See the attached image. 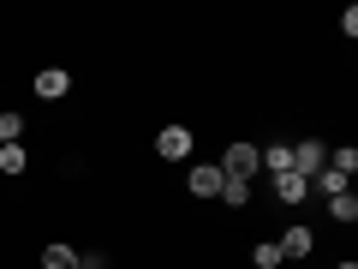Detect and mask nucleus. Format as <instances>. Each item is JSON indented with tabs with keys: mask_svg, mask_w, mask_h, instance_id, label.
Masks as SVG:
<instances>
[{
	"mask_svg": "<svg viewBox=\"0 0 358 269\" xmlns=\"http://www.w3.org/2000/svg\"><path fill=\"white\" fill-rule=\"evenodd\" d=\"M310 186H317V192H329V198H341V192H346V174L322 167V174H310Z\"/></svg>",
	"mask_w": 358,
	"mask_h": 269,
	"instance_id": "obj_12",
	"label": "nucleus"
},
{
	"mask_svg": "<svg viewBox=\"0 0 358 269\" xmlns=\"http://www.w3.org/2000/svg\"><path fill=\"white\" fill-rule=\"evenodd\" d=\"M155 156H167V162L192 156V132H185V126H162V132H155Z\"/></svg>",
	"mask_w": 358,
	"mask_h": 269,
	"instance_id": "obj_4",
	"label": "nucleus"
},
{
	"mask_svg": "<svg viewBox=\"0 0 358 269\" xmlns=\"http://www.w3.org/2000/svg\"><path fill=\"white\" fill-rule=\"evenodd\" d=\"M251 263H257V269H281L287 257H281V245H275V240H263V245L251 251Z\"/></svg>",
	"mask_w": 358,
	"mask_h": 269,
	"instance_id": "obj_13",
	"label": "nucleus"
},
{
	"mask_svg": "<svg viewBox=\"0 0 358 269\" xmlns=\"http://www.w3.org/2000/svg\"><path fill=\"white\" fill-rule=\"evenodd\" d=\"M78 269H108V251H78Z\"/></svg>",
	"mask_w": 358,
	"mask_h": 269,
	"instance_id": "obj_17",
	"label": "nucleus"
},
{
	"mask_svg": "<svg viewBox=\"0 0 358 269\" xmlns=\"http://www.w3.org/2000/svg\"><path fill=\"white\" fill-rule=\"evenodd\" d=\"M305 192H310V179H299V174H275V198H281V204H305Z\"/></svg>",
	"mask_w": 358,
	"mask_h": 269,
	"instance_id": "obj_8",
	"label": "nucleus"
},
{
	"mask_svg": "<svg viewBox=\"0 0 358 269\" xmlns=\"http://www.w3.org/2000/svg\"><path fill=\"white\" fill-rule=\"evenodd\" d=\"M221 174L251 186V174H257V150H251V144H227V156H221Z\"/></svg>",
	"mask_w": 358,
	"mask_h": 269,
	"instance_id": "obj_1",
	"label": "nucleus"
},
{
	"mask_svg": "<svg viewBox=\"0 0 358 269\" xmlns=\"http://www.w3.org/2000/svg\"><path fill=\"white\" fill-rule=\"evenodd\" d=\"M322 167H329V150H322L317 138H305V144L293 150V174H299V179H310V174H322Z\"/></svg>",
	"mask_w": 358,
	"mask_h": 269,
	"instance_id": "obj_2",
	"label": "nucleus"
},
{
	"mask_svg": "<svg viewBox=\"0 0 358 269\" xmlns=\"http://www.w3.org/2000/svg\"><path fill=\"white\" fill-rule=\"evenodd\" d=\"M341 269H358V263H352V257H346V263H341Z\"/></svg>",
	"mask_w": 358,
	"mask_h": 269,
	"instance_id": "obj_18",
	"label": "nucleus"
},
{
	"mask_svg": "<svg viewBox=\"0 0 358 269\" xmlns=\"http://www.w3.org/2000/svg\"><path fill=\"white\" fill-rule=\"evenodd\" d=\"M18 132H24V114H0V144H18Z\"/></svg>",
	"mask_w": 358,
	"mask_h": 269,
	"instance_id": "obj_16",
	"label": "nucleus"
},
{
	"mask_svg": "<svg viewBox=\"0 0 358 269\" xmlns=\"http://www.w3.org/2000/svg\"><path fill=\"white\" fill-rule=\"evenodd\" d=\"M275 245H281V257H305V251H310V228H305V221H293Z\"/></svg>",
	"mask_w": 358,
	"mask_h": 269,
	"instance_id": "obj_7",
	"label": "nucleus"
},
{
	"mask_svg": "<svg viewBox=\"0 0 358 269\" xmlns=\"http://www.w3.org/2000/svg\"><path fill=\"white\" fill-rule=\"evenodd\" d=\"M221 204H227V209H245V204H251V186H245V179H227V186H221Z\"/></svg>",
	"mask_w": 358,
	"mask_h": 269,
	"instance_id": "obj_11",
	"label": "nucleus"
},
{
	"mask_svg": "<svg viewBox=\"0 0 358 269\" xmlns=\"http://www.w3.org/2000/svg\"><path fill=\"white\" fill-rule=\"evenodd\" d=\"M66 90H72V72H66V66H42L36 72V96L42 102H60Z\"/></svg>",
	"mask_w": 358,
	"mask_h": 269,
	"instance_id": "obj_3",
	"label": "nucleus"
},
{
	"mask_svg": "<svg viewBox=\"0 0 358 269\" xmlns=\"http://www.w3.org/2000/svg\"><path fill=\"white\" fill-rule=\"evenodd\" d=\"M221 186H227L221 162H197V167H192V192H197V198H221Z\"/></svg>",
	"mask_w": 358,
	"mask_h": 269,
	"instance_id": "obj_5",
	"label": "nucleus"
},
{
	"mask_svg": "<svg viewBox=\"0 0 358 269\" xmlns=\"http://www.w3.org/2000/svg\"><path fill=\"white\" fill-rule=\"evenodd\" d=\"M329 167L352 179V174H358V150H352V144H346V150H334V156H329Z\"/></svg>",
	"mask_w": 358,
	"mask_h": 269,
	"instance_id": "obj_15",
	"label": "nucleus"
},
{
	"mask_svg": "<svg viewBox=\"0 0 358 269\" xmlns=\"http://www.w3.org/2000/svg\"><path fill=\"white\" fill-rule=\"evenodd\" d=\"M329 216H334V221H358V198H352V192L329 198Z\"/></svg>",
	"mask_w": 358,
	"mask_h": 269,
	"instance_id": "obj_14",
	"label": "nucleus"
},
{
	"mask_svg": "<svg viewBox=\"0 0 358 269\" xmlns=\"http://www.w3.org/2000/svg\"><path fill=\"white\" fill-rule=\"evenodd\" d=\"M257 167H268V174H293V144H268V150H257Z\"/></svg>",
	"mask_w": 358,
	"mask_h": 269,
	"instance_id": "obj_6",
	"label": "nucleus"
},
{
	"mask_svg": "<svg viewBox=\"0 0 358 269\" xmlns=\"http://www.w3.org/2000/svg\"><path fill=\"white\" fill-rule=\"evenodd\" d=\"M42 269H78V251L72 245H48L42 251Z\"/></svg>",
	"mask_w": 358,
	"mask_h": 269,
	"instance_id": "obj_10",
	"label": "nucleus"
},
{
	"mask_svg": "<svg viewBox=\"0 0 358 269\" xmlns=\"http://www.w3.org/2000/svg\"><path fill=\"white\" fill-rule=\"evenodd\" d=\"M24 167H30V156H24V144H0V174H24Z\"/></svg>",
	"mask_w": 358,
	"mask_h": 269,
	"instance_id": "obj_9",
	"label": "nucleus"
}]
</instances>
